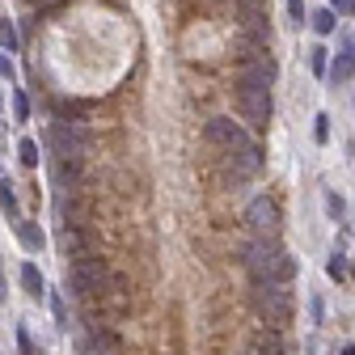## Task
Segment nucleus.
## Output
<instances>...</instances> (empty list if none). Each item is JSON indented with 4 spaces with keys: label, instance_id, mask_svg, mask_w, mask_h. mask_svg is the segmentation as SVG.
<instances>
[{
    "label": "nucleus",
    "instance_id": "f257e3e1",
    "mask_svg": "<svg viewBox=\"0 0 355 355\" xmlns=\"http://www.w3.org/2000/svg\"><path fill=\"white\" fill-rule=\"evenodd\" d=\"M245 271L254 279H279V284H288L296 275V262L275 245V237H254L245 245Z\"/></svg>",
    "mask_w": 355,
    "mask_h": 355
},
{
    "label": "nucleus",
    "instance_id": "f03ea898",
    "mask_svg": "<svg viewBox=\"0 0 355 355\" xmlns=\"http://www.w3.org/2000/svg\"><path fill=\"white\" fill-rule=\"evenodd\" d=\"M237 106H241L245 123L266 127L271 123V80L254 68H237Z\"/></svg>",
    "mask_w": 355,
    "mask_h": 355
},
{
    "label": "nucleus",
    "instance_id": "7ed1b4c3",
    "mask_svg": "<svg viewBox=\"0 0 355 355\" xmlns=\"http://www.w3.org/2000/svg\"><path fill=\"white\" fill-rule=\"evenodd\" d=\"M250 304H254V313L266 322V326H288V318H292V292L279 284V279H254V296H250Z\"/></svg>",
    "mask_w": 355,
    "mask_h": 355
},
{
    "label": "nucleus",
    "instance_id": "20e7f679",
    "mask_svg": "<svg viewBox=\"0 0 355 355\" xmlns=\"http://www.w3.org/2000/svg\"><path fill=\"white\" fill-rule=\"evenodd\" d=\"M72 292L80 296V300H94V296H102L106 292V266L98 262V258H72Z\"/></svg>",
    "mask_w": 355,
    "mask_h": 355
},
{
    "label": "nucleus",
    "instance_id": "39448f33",
    "mask_svg": "<svg viewBox=\"0 0 355 355\" xmlns=\"http://www.w3.org/2000/svg\"><path fill=\"white\" fill-rule=\"evenodd\" d=\"M47 144H51V153L85 157V153H89V127H85V123H51Z\"/></svg>",
    "mask_w": 355,
    "mask_h": 355
},
{
    "label": "nucleus",
    "instance_id": "423d86ee",
    "mask_svg": "<svg viewBox=\"0 0 355 355\" xmlns=\"http://www.w3.org/2000/svg\"><path fill=\"white\" fill-rule=\"evenodd\" d=\"M245 229L254 237H275L279 233V207H275V199H266V195L250 199V207H245Z\"/></svg>",
    "mask_w": 355,
    "mask_h": 355
},
{
    "label": "nucleus",
    "instance_id": "0eeeda50",
    "mask_svg": "<svg viewBox=\"0 0 355 355\" xmlns=\"http://www.w3.org/2000/svg\"><path fill=\"white\" fill-rule=\"evenodd\" d=\"M207 140H211V144H220L229 157H233V153L254 148V140L245 136V127H237L233 119H211V123H207Z\"/></svg>",
    "mask_w": 355,
    "mask_h": 355
},
{
    "label": "nucleus",
    "instance_id": "6e6552de",
    "mask_svg": "<svg viewBox=\"0 0 355 355\" xmlns=\"http://www.w3.org/2000/svg\"><path fill=\"white\" fill-rule=\"evenodd\" d=\"M80 169H85V157L55 153V161H51V178H55V187H60V191H76V182H80Z\"/></svg>",
    "mask_w": 355,
    "mask_h": 355
},
{
    "label": "nucleus",
    "instance_id": "1a4fd4ad",
    "mask_svg": "<svg viewBox=\"0 0 355 355\" xmlns=\"http://www.w3.org/2000/svg\"><path fill=\"white\" fill-rule=\"evenodd\" d=\"M114 351H119V343H114L106 330H98V326L80 338V355H114Z\"/></svg>",
    "mask_w": 355,
    "mask_h": 355
},
{
    "label": "nucleus",
    "instance_id": "9d476101",
    "mask_svg": "<svg viewBox=\"0 0 355 355\" xmlns=\"http://www.w3.org/2000/svg\"><path fill=\"white\" fill-rule=\"evenodd\" d=\"M60 250L68 258H85V233H80V225H60Z\"/></svg>",
    "mask_w": 355,
    "mask_h": 355
},
{
    "label": "nucleus",
    "instance_id": "9b49d317",
    "mask_svg": "<svg viewBox=\"0 0 355 355\" xmlns=\"http://www.w3.org/2000/svg\"><path fill=\"white\" fill-rule=\"evenodd\" d=\"M326 76H330V85H347V80L355 76V51H351V42H347V51L330 64V72H326Z\"/></svg>",
    "mask_w": 355,
    "mask_h": 355
},
{
    "label": "nucleus",
    "instance_id": "f8f14e48",
    "mask_svg": "<svg viewBox=\"0 0 355 355\" xmlns=\"http://www.w3.org/2000/svg\"><path fill=\"white\" fill-rule=\"evenodd\" d=\"M279 351H284V347H279V330H275V326H266V330L254 338V347H250L245 355H279Z\"/></svg>",
    "mask_w": 355,
    "mask_h": 355
},
{
    "label": "nucleus",
    "instance_id": "ddd939ff",
    "mask_svg": "<svg viewBox=\"0 0 355 355\" xmlns=\"http://www.w3.org/2000/svg\"><path fill=\"white\" fill-rule=\"evenodd\" d=\"M21 288L30 292V296H47V288H42V271H38V266H21Z\"/></svg>",
    "mask_w": 355,
    "mask_h": 355
},
{
    "label": "nucleus",
    "instance_id": "4468645a",
    "mask_svg": "<svg viewBox=\"0 0 355 355\" xmlns=\"http://www.w3.org/2000/svg\"><path fill=\"white\" fill-rule=\"evenodd\" d=\"M17 241H21L26 250H42V229L26 220V225H17Z\"/></svg>",
    "mask_w": 355,
    "mask_h": 355
},
{
    "label": "nucleus",
    "instance_id": "2eb2a0df",
    "mask_svg": "<svg viewBox=\"0 0 355 355\" xmlns=\"http://www.w3.org/2000/svg\"><path fill=\"white\" fill-rule=\"evenodd\" d=\"M17 161H21L26 169H34V165H38V144H34V140H17Z\"/></svg>",
    "mask_w": 355,
    "mask_h": 355
},
{
    "label": "nucleus",
    "instance_id": "dca6fc26",
    "mask_svg": "<svg viewBox=\"0 0 355 355\" xmlns=\"http://www.w3.org/2000/svg\"><path fill=\"white\" fill-rule=\"evenodd\" d=\"M0 207H5L9 216H17V199H13V187L5 182V178H0Z\"/></svg>",
    "mask_w": 355,
    "mask_h": 355
},
{
    "label": "nucleus",
    "instance_id": "f3484780",
    "mask_svg": "<svg viewBox=\"0 0 355 355\" xmlns=\"http://www.w3.org/2000/svg\"><path fill=\"white\" fill-rule=\"evenodd\" d=\"M309 68H313L318 76H326V72H330V68H326V51H322V47H313V51H309Z\"/></svg>",
    "mask_w": 355,
    "mask_h": 355
},
{
    "label": "nucleus",
    "instance_id": "a211bd4d",
    "mask_svg": "<svg viewBox=\"0 0 355 355\" xmlns=\"http://www.w3.org/2000/svg\"><path fill=\"white\" fill-rule=\"evenodd\" d=\"M326 271H330V279H343V275H347V262H343V254H330Z\"/></svg>",
    "mask_w": 355,
    "mask_h": 355
},
{
    "label": "nucleus",
    "instance_id": "6ab92c4d",
    "mask_svg": "<svg viewBox=\"0 0 355 355\" xmlns=\"http://www.w3.org/2000/svg\"><path fill=\"white\" fill-rule=\"evenodd\" d=\"M237 9H241V17H250V13H266V0H237Z\"/></svg>",
    "mask_w": 355,
    "mask_h": 355
},
{
    "label": "nucleus",
    "instance_id": "aec40b11",
    "mask_svg": "<svg viewBox=\"0 0 355 355\" xmlns=\"http://www.w3.org/2000/svg\"><path fill=\"white\" fill-rule=\"evenodd\" d=\"M313 26H318V34H330V30H334V13H330V9H322V13L313 17Z\"/></svg>",
    "mask_w": 355,
    "mask_h": 355
},
{
    "label": "nucleus",
    "instance_id": "412c9836",
    "mask_svg": "<svg viewBox=\"0 0 355 355\" xmlns=\"http://www.w3.org/2000/svg\"><path fill=\"white\" fill-rule=\"evenodd\" d=\"M326 211H330V216L338 220V216L347 211V203H343V195H334V191H330V195H326Z\"/></svg>",
    "mask_w": 355,
    "mask_h": 355
},
{
    "label": "nucleus",
    "instance_id": "4be33fe9",
    "mask_svg": "<svg viewBox=\"0 0 355 355\" xmlns=\"http://www.w3.org/2000/svg\"><path fill=\"white\" fill-rule=\"evenodd\" d=\"M0 47H9V51L17 47V38H13V26H9L5 17H0Z\"/></svg>",
    "mask_w": 355,
    "mask_h": 355
},
{
    "label": "nucleus",
    "instance_id": "5701e85b",
    "mask_svg": "<svg viewBox=\"0 0 355 355\" xmlns=\"http://www.w3.org/2000/svg\"><path fill=\"white\" fill-rule=\"evenodd\" d=\"M17 347H21V355H34V351H38V347H34V338H30V330H26V326H21V330H17Z\"/></svg>",
    "mask_w": 355,
    "mask_h": 355
},
{
    "label": "nucleus",
    "instance_id": "b1692460",
    "mask_svg": "<svg viewBox=\"0 0 355 355\" xmlns=\"http://www.w3.org/2000/svg\"><path fill=\"white\" fill-rule=\"evenodd\" d=\"M313 136H318V144H326V140H330V119H326V114H318V127H313Z\"/></svg>",
    "mask_w": 355,
    "mask_h": 355
},
{
    "label": "nucleus",
    "instance_id": "393cba45",
    "mask_svg": "<svg viewBox=\"0 0 355 355\" xmlns=\"http://www.w3.org/2000/svg\"><path fill=\"white\" fill-rule=\"evenodd\" d=\"M13 110H17V119H30V98L17 94V98H13Z\"/></svg>",
    "mask_w": 355,
    "mask_h": 355
},
{
    "label": "nucleus",
    "instance_id": "a878e982",
    "mask_svg": "<svg viewBox=\"0 0 355 355\" xmlns=\"http://www.w3.org/2000/svg\"><path fill=\"white\" fill-rule=\"evenodd\" d=\"M288 13H292V21L300 26V21H304V0H288Z\"/></svg>",
    "mask_w": 355,
    "mask_h": 355
},
{
    "label": "nucleus",
    "instance_id": "bb28decb",
    "mask_svg": "<svg viewBox=\"0 0 355 355\" xmlns=\"http://www.w3.org/2000/svg\"><path fill=\"white\" fill-rule=\"evenodd\" d=\"M51 313H55V322H60V326H64V322H68V309H64V300H60V296H55V300H51Z\"/></svg>",
    "mask_w": 355,
    "mask_h": 355
},
{
    "label": "nucleus",
    "instance_id": "cd10ccee",
    "mask_svg": "<svg viewBox=\"0 0 355 355\" xmlns=\"http://www.w3.org/2000/svg\"><path fill=\"white\" fill-rule=\"evenodd\" d=\"M0 76H13V64L9 60H0Z\"/></svg>",
    "mask_w": 355,
    "mask_h": 355
},
{
    "label": "nucleus",
    "instance_id": "c85d7f7f",
    "mask_svg": "<svg viewBox=\"0 0 355 355\" xmlns=\"http://www.w3.org/2000/svg\"><path fill=\"white\" fill-rule=\"evenodd\" d=\"M30 5H34V9H47V5H55V0H30Z\"/></svg>",
    "mask_w": 355,
    "mask_h": 355
},
{
    "label": "nucleus",
    "instance_id": "c756f323",
    "mask_svg": "<svg viewBox=\"0 0 355 355\" xmlns=\"http://www.w3.org/2000/svg\"><path fill=\"white\" fill-rule=\"evenodd\" d=\"M9 296V288H5V275H0V300H5Z\"/></svg>",
    "mask_w": 355,
    "mask_h": 355
},
{
    "label": "nucleus",
    "instance_id": "7c9ffc66",
    "mask_svg": "<svg viewBox=\"0 0 355 355\" xmlns=\"http://www.w3.org/2000/svg\"><path fill=\"white\" fill-rule=\"evenodd\" d=\"M343 355H355V343H351V347H343Z\"/></svg>",
    "mask_w": 355,
    "mask_h": 355
}]
</instances>
